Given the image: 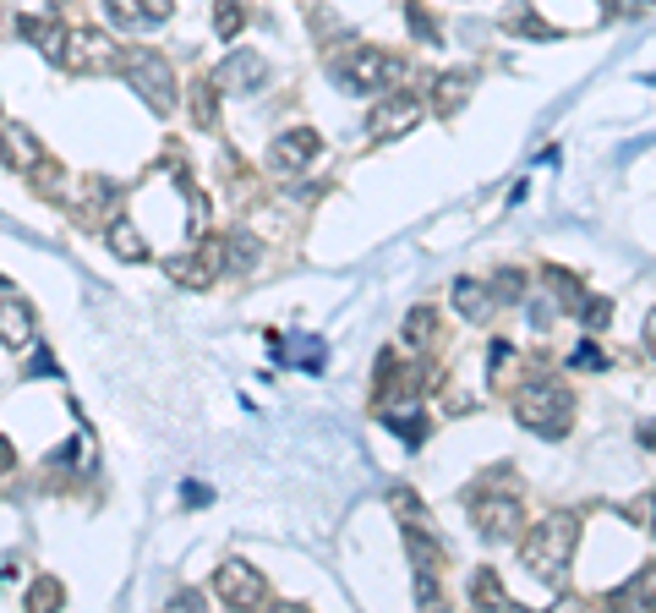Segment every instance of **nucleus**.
I'll list each match as a JSON object with an SVG mask.
<instances>
[{
	"mask_svg": "<svg viewBox=\"0 0 656 613\" xmlns=\"http://www.w3.org/2000/svg\"><path fill=\"white\" fill-rule=\"evenodd\" d=\"M575 547H580V521L569 510H553L547 521H536L530 532H520V564L530 575H541V581H558L569 570Z\"/></svg>",
	"mask_w": 656,
	"mask_h": 613,
	"instance_id": "obj_1",
	"label": "nucleus"
},
{
	"mask_svg": "<svg viewBox=\"0 0 656 613\" xmlns=\"http://www.w3.org/2000/svg\"><path fill=\"white\" fill-rule=\"evenodd\" d=\"M515 416H520V427L541 433V438H564L575 427V395L558 378H536L515 395Z\"/></svg>",
	"mask_w": 656,
	"mask_h": 613,
	"instance_id": "obj_2",
	"label": "nucleus"
},
{
	"mask_svg": "<svg viewBox=\"0 0 656 613\" xmlns=\"http://www.w3.org/2000/svg\"><path fill=\"white\" fill-rule=\"evenodd\" d=\"M121 71H127V82L159 110V116L176 105V77H170V61H165V56H153V50H127V56H121Z\"/></svg>",
	"mask_w": 656,
	"mask_h": 613,
	"instance_id": "obj_3",
	"label": "nucleus"
},
{
	"mask_svg": "<svg viewBox=\"0 0 656 613\" xmlns=\"http://www.w3.org/2000/svg\"><path fill=\"white\" fill-rule=\"evenodd\" d=\"M410 71L405 61H394L384 50H350L345 56V67H339V82L350 88V93H372V88H399Z\"/></svg>",
	"mask_w": 656,
	"mask_h": 613,
	"instance_id": "obj_4",
	"label": "nucleus"
},
{
	"mask_svg": "<svg viewBox=\"0 0 656 613\" xmlns=\"http://www.w3.org/2000/svg\"><path fill=\"white\" fill-rule=\"evenodd\" d=\"M470 521L487 543H520L525 532V515H520V498L509 493H476L470 498Z\"/></svg>",
	"mask_w": 656,
	"mask_h": 613,
	"instance_id": "obj_5",
	"label": "nucleus"
},
{
	"mask_svg": "<svg viewBox=\"0 0 656 613\" xmlns=\"http://www.w3.org/2000/svg\"><path fill=\"white\" fill-rule=\"evenodd\" d=\"M121 61V50H116V39L110 33H99V28H71L61 39V61L56 67L66 71H110Z\"/></svg>",
	"mask_w": 656,
	"mask_h": 613,
	"instance_id": "obj_6",
	"label": "nucleus"
},
{
	"mask_svg": "<svg viewBox=\"0 0 656 613\" xmlns=\"http://www.w3.org/2000/svg\"><path fill=\"white\" fill-rule=\"evenodd\" d=\"M225 241H197V247H187V253H176V258H165V274L181 285V290H208L213 279H219V269H225Z\"/></svg>",
	"mask_w": 656,
	"mask_h": 613,
	"instance_id": "obj_7",
	"label": "nucleus"
},
{
	"mask_svg": "<svg viewBox=\"0 0 656 613\" xmlns=\"http://www.w3.org/2000/svg\"><path fill=\"white\" fill-rule=\"evenodd\" d=\"M213 592H219L230 609H262V603H268V581H262L247 558H230V564H219V575H213Z\"/></svg>",
	"mask_w": 656,
	"mask_h": 613,
	"instance_id": "obj_8",
	"label": "nucleus"
},
{
	"mask_svg": "<svg viewBox=\"0 0 656 613\" xmlns=\"http://www.w3.org/2000/svg\"><path fill=\"white\" fill-rule=\"evenodd\" d=\"M318 148H324V137L312 132V127H290V132L274 137V148H268V165H274L279 176H296V170H307V165L318 159Z\"/></svg>",
	"mask_w": 656,
	"mask_h": 613,
	"instance_id": "obj_9",
	"label": "nucleus"
},
{
	"mask_svg": "<svg viewBox=\"0 0 656 613\" xmlns=\"http://www.w3.org/2000/svg\"><path fill=\"white\" fill-rule=\"evenodd\" d=\"M416 121H421V105H416L410 93H394V99H384V105H372L367 132H372V142H394V137L410 132Z\"/></svg>",
	"mask_w": 656,
	"mask_h": 613,
	"instance_id": "obj_10",
	"label": "nucleus"
},
{
	"mask_svg": "<svg viewBox=\"0 0 656 613\" xmlns=\"http://www.w3.org/2000/svg\"><path fill=\"white\" fill-rule=\"evenodd\" d=\"M262 82H268V61H262L258 50H230L225 67L213 71V88L219 93H252Z\"/></svg>",
	"mask_w": 656,
	"mask_h": 613,
	"instance_id": "obj_11",
	"label": "nucleus"
},
{
	"mask_svg": "<svg viewBox=\"0 0 656 613\" xmlns=\"http://www.w3.org/2000/svg\"><path fill=\"white\" fill-rule=\"evenodd\" d=\"M105 11L121 28H153V22H165L176 11V0H105Z\"/></svg>",
	"mask_w": 656,
	"mask_h": 613,
	"instance_id": "obj_12",
	"label": "nucleus"
},
{
	"mask_svg": "<svg viewBox=\"0 0 656 613\" xmlns=\"http://www.w3.org/2000/svg\"><path fill=\"white\" fill-rule=\"evenodd\" d=\"M105 241H110V253H116L121 264H148V236L131 225L127 214H110V225H105Z\"/></svg>",
	"mask_w": 656,
	"mask_h": 613,
	"instance_id": "obj_13",
	"label": "nucleus"
},
{
	"mask_svg": "<svg viewBox=\"0 0 656 613\" xmlns=\"http://www.w3.org/2000/svg\"><path fill=\"white\" fill-rule=\"evenodd\" d=\"M0 345L11 350H33V307L28 301H0Z\"/></svg>",
	"mask_w": 656,
	"mask_h": 613,
	"instance_id": "obj_14",
	"label": "nucleus"
},
{
	"mask_svg": "<svg viewBox=\"0 0 656 613\" xmlns=\"http://www.w3.org/2000/svg\"><path fill=\"white\" fill-rule=\"evenodd\" d=\"M0 154H6V165H11V170H22V176L44 159L39 137L28 132V127H0Z\"/></svg>",
	"mask_w": 656,
	"mask_h": 613,
	"instance_id": "obj_15",
	"label": "nucleus"
},
{
	"mask_svg": "<svg viewBox=\"0 0 656 613\" xmlns=\"http://www.w3.org/2000/svg\"><path fill=\"white\" fill-rule=\"evenodd\" d=\"M455 313H459V318H470V324H493L498 296H493L487 285H476V279H459V285H455Z\"/></svg>",
	"mask_w": 656,
	"mask_h": 613,
	"instance_id": "obj_16",
	"label": "nucleus"
},
{
	"mask_svg": "<svg viewBox=\"0 0 656 613\" xmlns=\"http://www.w3.org/2000/svg\"><path fill=\"white\" fill-rule=\"evenodd\" d=\"M187 110H192L197 132H213V127H219V88H213V77H208V82H192Z\"/></svg>",
	"mask_w": 656,
	"mask_h": 613,
	"instance_id": "obj_17",
	"label": "nucleus"
},
{
	"mask_svg": "<svg viewBox=\"0 0 656 613\" xmlns=\"http://www.w3.org/2000/svg\"><path fill=\"white\" fill-rule=\"evenodd\" d=\"M470 603H476V609H520V603L498 586L493 570H476V581H470Z\"/></svg>",
	"mask_w": 656,
	"mask_h": 613,
	"instance_id": "obj_18",
	"label": "nucleus"
},
{
	"mask_svg": "<svg viewBox=\"0 0 656 613\" xmlns=\"http://www.w3.org/2000/svg\"><path fill=\"white\" fill-rule=\"evenodd\" d=\"M465 99H470V77H465V71H444V77H438V116H444V121L459 116Z\"/></svg>",
	"mask_w": 656,
	"mask_h": 613,
	"instance_id": "obj_19",
	"label": "nucleus"
},
{
	"mask_svg": "<svg viewBox=\"0 0 656 613\" xmlns=\"http://www.w3.org/2000/svg\"><path fill=\"white\" fill-rule=\"evenodd\" d=\"M241 28H247V0H219L213 6V33L219 39H241Z\"/></svg>",
	"mask_w": 656,
	"mask_h": 613,
	"instance_id": "obj_20",
	"label": "nucleus"
},
{
	"mask_svg": "<svg viewBox=\"0 0 656 613\" xmlns=\"http://www.w3.org/2000/svg\"><path fill=\"white\" fill-rule=\"evenodd\" d=\"M28 181H33V187H39L44 198H66V170L56 165V159H50V154H44V159H39L33 170H28Z\"/></svg>",
	"mask_w": 656,
	"mask_h": 613,
	"instance_id": "obj_21",
	"label": "nucleus"
},
{
	"mask_svg": "<svg viewBox=\"0 0 656 613\" xmlns=\"http://www.w3.org/2000/svg\"><path fill=\"white\" fill-rule=\"evenodd\" d=\"M618 603H635V609H656V564H646L624 592H618Z\"/></svg>",
	"mask_w": 656,
	"mask_h": 613,
	"instance_id": "obj_22",
	"label": "nucleus"
},
{
	"mask_svg": "<svg viewBox=\"0 0 656 613\" xmlns=\"http://www.w3.org/2000/svg\"><path fill=\"white\" fill-rule=\"evenodd\" d=\"M405 22H410V33H421V45H438V22L427 17V6H405Z\"/></svg>",
	"mask_w": 656,
	"mask_h": 613,
	"instance_id": "obj_23",
	"label": "nucleus"
},
{
	"mask_svg": "<svg viewBox=\"0 0 656 613\" xmlns=\"http://www.w3.org/2000/svg\"><path fill=\"white\" fill-rule=\"evenodd\" d=\"M285 362H296V367H324V345L318 340H290Z\"/></svg>",
	"mask_w": 656,
	"mask_h": 613,
	"instance_id": "obj_24",
	"label": "nucleus"
},
{
	"mask_svg": "<svg viewBox=\"0 0 656 613\" xmlns=\"http://www.w3.org/2000/svg\"><path fill=\"white\" fill-rule=\"evenodd\" d=\"M394 510H399V515H405V526H427V510H421V498H410V493H405V487H399V493H394Z\"/></svg>",
	"mask_w": 656,
	"mask_h": 613,
	"instance_id": "obj_25",
	"label": "nucleus"
},
{
	"mask_svg": "<svg viewBox=\"0 0 656 613\" xmlns=\"http://www.w3.org/2000/svg\"><path fill=\"white\" fill-rule=\"evenodd\" d=\"M405 335L410 340H433V313H410L405 318Z\"/></svg>",
	"mask_w": 656,
	"mask_h": 613,
	"instance_id": "obj_26",
	"label": "nucleus"
},
{
	"mask_svg": "<svg viewBox=\"0 0 656 613\" xmlns=\"http://www.w3.org/2000/svg\"><path fill=\"white\" fill-rule=\"evenodd\" d=\"M28 603H33V609H44V603H61V586H56V581H39Z\"/></svg>",
	"mask_w": 656,
	"mask_h": 613,
	"instance_id": "obj_27",
	"label": "nucleus"
},
{
	"mask_svg": "<svg viewBox=\"0 0 656 613\" xmlns=\"http://www.w3.org/2000/svg\"><path fill=\"white\" fill-rule=\"evenodd\" d=\"M602 362H607V356H602L590 340H586V350H575V356H569V367H580V373H586V367H602Z\"/></svg>",
	"mask_w": 656,
	"mask_h": 613,
	"instance_id": "obj_28",
	"label": "nucleus"
},
{
	"mask_svg": "<svg viewBox=\"0 0 656 613\" xmlns=\"http://www.w3.org/2000/svg\"><path fill=\"white\" fill-rule=\"evenodd\" d=\"M580 318H586L590 329H607V318H613V307H607V301H596V307H580Z\"/></svg>",
	"mask_w": 656,
	"mask_h": 613,
	"instance_id": "obj_29",
	"label": "nucleus"
},
{
	"mask_svg": "<svg viewBox=\"0 0 656 613\" xmlns=\"http://www.w3.org/2000/svg\"><path fill=\"white\" fill-rule=\"evenodd\" d=\"M6 472H11V444L0 438V477H6Z\"/></svg>",
	"mask_w": 656,
	"mask_h": 613,
	"instance_id": "obj_30",
	"label": "nucleus"
},
{
	"mask_svg": "<svg viewBox=\"0 0 656 613\" xmlns=\"http://www.w3.org/2000/svg\"><path fill=\"white\" fill-rule=\"evenodd\" d=\"M640 444H646V449H656V422H646V427H640Z\"/></svg>",
	"mask_w": 656,
	"mask_h": 613,
	"instance_id": "obj_31",
	"label": "nucleus"
},
{
	"mask_svg": "<svg viewBox=\"0 0 656 613\" xmlns=\"http://www.w3.org/2000/svg\"><path fill=\"white\" fill-rule=\"evenodd\" d=\"M640 515H652V532H656V493L646 498V504H640Z\"/></svg>",
	"mask_w": 656,
	"mask_h": 613,
	"instance_id": "obj_32",
	"label": "nucleus"
},
{
	"mask_svg": "<svg viewBox=\"0 0 656 613\" xmlns=\"http://www.w3.org/2000/svg\"><path fill=\"white\" fill-rule=\"evenodd\" d=\"M646 340H652V350H656V313L646 318Z\"/></svg>",
	"mask_w": 656,
	"mask_h": 613,
	"instance_id": "obj_33",
	"label": "nucleus"
},
{
	"mask_svg": "<svg viewBox=\"0 0 656 613\" xmlns=\"http://www.w3.org/2000/svg\"><path fill=\"white\" fill-rule=\"evenodd\" d=\"M629 6H635V0H629ZM640 6H656V0H640Z\"/></svg>",
	"mask_w": 656,
	"mask_h": 613,
	"instance_id": "obj_34",
	"label": "nucleus"
}]
</instances>
